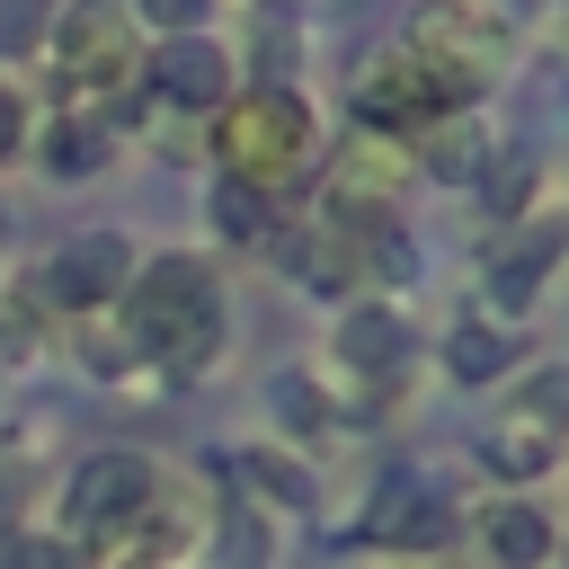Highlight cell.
Segmentation results:
<instances>
[{
    "label": "cell",
    "instance_id": "obj_1",
    "mask_svg": "<svg viewBox=\"0 0 569 569\" xmlns=\"http://www.w3.org/2000/svg\"><path fill=\"white\" fill-rule=\"evenodd\" d=\"M124 320H133V347H151L160 365L196 373V365L213 356V338H222V302H213L204 258H187V249L151 258V267L124 284Z\"/></svg>",
    "mask_w": 569,
    "mask_h": 569
},
{
    "label": "cell",
    "instance_id": "obj_2",
    "mask_svg": "<svg viewBox=\"0 0 569 569\" xmlns=\"http://www.w3.org/2000/svg\"><path fill=\"white\" fill-rule=\"evenodd\" d=\"M409 62L436 80V98L453 107V98H471L498 62H507V27H498V9H480V0H418L409 9Z\"/></svg>",
    "mask_w": 569,
    "mask_h": 569
},
{
    "label": "cell",
    "instance_id": "obj_3",
    "mask_svg": "<svg viewBox=\"0 0 569 569\" xmlns=\"http://www.w3.org/2000/svg\"><path fill=\"white\" fill-rule=\"evenodd\" d=\"M311 160V107L293 89H249L222 107V169L240 187H284Z\"/></svg>",
    "mask_w": 569,
    "mask_h": 569
},
{
    "label": "cell",
    "instance_id": "obj_4",
    "mask_svg": "<svg viewBox=\"0 0 569 569\" xmlns=\"http://www.w3.org/2000/svg\"><path fill=\"white\" fill-rule=\"evenodd\" d=\"M151 507H160V480H151L142 453H89L71 471V533H89V542L133 533Z\"/></svg>",
    "mask_w": 569,
    "mask_h": 569
},
{
    "label": "cell",
    "instance_id": "obj_5",
    "mask_svg": "<svg viewBox=\"0 0 569 569\" xmlns=\"http://www.w3.org/2000/svg\"><path fill=\"white\" fill-rule=\"evenodd\" d=\"M560 427H569V382L560 373H542V382H525L516 391V409L489 427V471H507V480H533L542 462H560Z\"/></svg>",
    "mask_w": 569,
    "mask_h": 569
},
{
    "label": "cell",
    "instance_id": "obj_6",
    "mask_svg": "<svg viewBox=\"0 0 569 569\" xmlns=\"http://www.w3.org/2000/svg\"><path fill=\"white\" fill-rule=\"evenodd\" d=\"M400 178H409V151H400L391 133L347 142V151H338V169H329V222H365V231H382V222H391Z\"/></svg>",
    "mask_w": 569,
    "mask_h": 569
},
{
    "label": "cell",
    "instance_id": "obj_7",
    "mask_svg": "<svg viewBox=\"0 0 569 569\" xmlns=\"http://www.w3.org/2000/svg\"><path fill=\"white\" fill-rule=\"evenodd\" d=\"M53 44H62V80H71V89H124V80H133V18L107 9V0L71 9Z\"/></svg>",
    "mask_w": 569,
    "mask_h": 569
},
{
    "label": "cell",
    "instance_id": "obj_8",
    "mask_svg": "<svg viewBox=\"0 0 569 569\" xmlns=\"http://www.w3.org/2000/svg\"><path fill=\"white\" fill-rule=\"evenodd\" d=\"M124 284H133V249H124L116 231H80V240H62L53 267H44V293H53L62 311H98V302H116Z\"/></svg>",
    "mask_w": 569,
    "mask_h": 569
},
{
    "label": "cell",
    "instance_id": "obj_9",
    "mask_svg": "<svg viewBox=\"0 0 569 569\" xmlns=\"http://www.w3.org/2000/svg\"><path fill=\"white\" fill-rule=\"evenodd\" d=\"M427 116H445V98H436V80H427L409 53H391V62H373V71L356 80V124H365V133H418Z\"/></svg>",
    "mask_w": 569,
    "mask_h": 569
},
{
    "label": "cell",
    "instance_id": "obj_10",
    "mask_svg": "<svg viewBox=\"0 0 569 569\" xmlns=\"http://www.w3.org/2000/svg\"><path fill=\"white\" fill-rule=\"evenodd\" d=\"M551 258H560V222H525V231H507V240L489 249V302H498V311H525V302L542 293Z\"/></svg>",
    "mask_w": 569,
    "mask_h": 569
},
{
    "label": "cell",
    "instance_id": "obj_11",
    "mask_svg": "<svg viewBox=\"0 0 569 569\" xmlns=\"http://www.w3.org/2000/svg\"><path fill=\"white\" fill-rule=\"evenodd\" d=\"M338 356L356 365V373H373V382H391L409 356H418V338H409V320L391 311V302H356L347 320H338Z\"/></svg>",
    "mask_w": 569,
    "mask_h": 569
},
{
    "label": "cell",
    "instance_id": "obj_12",
    "mask_svg": "<svg viewBox=\"0 0 569 569\" xmlns=\"http://www.w3.org/2000/svg\"><path fill=\"white\" fill-rule=\"evenodd\" d=\"M365 542H400V551H427V542H445V507L436 498H418V480H382V498L365 507V525H356Z\"/></svg>",
    "mask_w": 569,
    "mask_h": 569
},
{
    "label": "cell",
    "instance_id": "obj_13",
    "mask_svg": "<svg viewBox=\"0 0 569 569\" xmlns=\"http://www.w3.org/2000/svg\"><path fill=\"white\" fill-rule=\"evenodd\" d=\"M151 80H160V98H178V107H213V98L231 89V62H222V44L178 36V44L151 62Z\"/></svg>",
    "mask_w": 569,
    "mask_h": 569
},
{
    "label": "cell",
    "instance_id": "obj_14",
    "mask_svg": "<svg viewBox=\"0 0 569 569\" xmlns=\"http://www.w3.org/2000/svg\"><path fill=\"white\" fill-rule=\"evenodd\" d=\"M480 142H489V133H480L462 107H445V116L418 124V160H427L436 178H471V169H480Z\"/></svg>",
    "mask_w": 569,
    "mask_h": 569
},
{
    "label": "cell",
    "instance_id": "obj_15",
    "mask_svg": "<svg viewBox=\"0 0 569 569\" xmlns=\"http://www.w3.org/2000/svg\"><path fill=\"white\" fill-rule=\"evenodd\" d=\"M489 551H498V569H542V560H551V525L507 498V507L489 516Z\"/></svg>",
    "mask_w": 569,
    "mask_h": 569
},
{
    "label": "cell",
    "instance_id": "obj_16",
    "mask_svg": "<svg viewBox=\"0 0 569 569\" xmlns=\"http://www.w3.org/2000/svg\"><path fill=\"white\" fill-rule=\"evenodd\" d=\"M231 471H240L258 498H276V507H311V471H302L293 453H276V445H249Z\"/></svg>",
    "mask_w": 569,
    "mask_h": 569
},
{
    "label": "cell",
    "instance_id": "obj_17",
    "mask_svg": "<svg viewBox=\"0 0 569 569\" xmlns=\"http://www.w3.org/2000/svg\"><path fill=\"white\" fill-rule=\"evenodd\" d=\"M98 160H107V133H98V124H80V116H62V124L44 133V169H53V178H89Z\"/></svg>",
    "mask_w": 569,
    "mask_h": 569
},
{
    "label": "cell",
    "instance_id": "obj_18",
    "mask_svg": "<svg viewBox=\"0 0 569 569\" xmlns=\"http://www.w3.org/2000/svg\"><path fill=\"white\" fill-rule=\"evenodd\" d=\"M445 365H453V382H498L507 373V338L498 329H453V347H445Z\"/></svg>",
    "mask_w": 569,
    "mask_h": 569
},
{
    "label": "cell",
    "instance_id": "obj_19",
    "mask_svg": "<svg viewBox=\"0 0 569 569\" xmlns=\"http://www.w3.org/2000/svg\"><path fill=\"white\" fill-rule=\"evenodd\" d=\"M0 569H80L71 533H0Z\"/></svg>",
    "mask_w": 569,
    "mask_h": 569
},
{
    "label": "cell",
    "instance_id": "obj_20",
    "mask_svg": "<svg viewBox=\"0 0 569 569\" xmlns=\"http://www.w3.org/2000/svg\"><path fill=\"white\" fill-rule=\"evenodd\" d=\"M213 222H222L231 240H258V231H267V204H258V187L222 178V187H213Z\"/></svg>",
    "mask_w": 569,
    "mask_h": 569
},
{
    "label": "cell",
    "instance_id": "obj_21",
    "mask_svg": "<svg viewBox=\"0 0 569 569\" xmlns=\"http://www.w3.org/2000/svg\"><path fill=\"white\" fill-rule=\"evenodd\" d=\"M213 569H267V533H258L240 507H231L222 533H213Z\"/></svg>",
    "mask_w": 569,
    "mask_h": 569
},
{
    "label": "cell",
    "instance_id": "obj_22",
    "mask_svg": "<svg viewBox=\"0 0 569 569\" xmlns=\"http://www.w3.org/2000/svg\"><path fill=\"white\" fill-rule=\"evenodd\" d=\"M44 9L53 0H0V53H27L44 36Z\"/></svg>",
    "mask_w": 569,
    "mask_h": 569
},
{
    "label": "cell",
    "instance_id": "obj_23",
    "mask_svg": "<svg viewBox=\"0 0 569 569\" xmlns=\"http://www.w3.org/2000/svg\"><path fill=\"white\" fill-rule=\"evenodd\" d=\"M142 18H151V27H169V36H196L204 0H142Z\"/></svg>",
    "mask_w": 569,
    "mask_h": 569
},
{
    "label": "cell",
    "instance_id": "obj_24",
    "mask_svg": "<svg viewBox=\"0 0 569 569\" xmlns=\"http://www.w3.org/2000/svg\"><path fill=\"white\" fill-rule=\"evenodd\" d=\"M276 409H284V418H302V427H320V418H329L311 382H276Z\"/></svg>",
    "mask_w": 569,
    "mask_h": 569
},
{
    "label": "cell",
    "instance_id": "obj_25",
    "mask_svg": "<svg viewBox=\"0 0 569 569\" xmlns=\"http://www.w3.org/2000/svg\"><path fill=\"white\" fill-rule=\"evenodd\" d=\"M18 142H27V98H18V89H0V160H9Z\"/></svg>",
    "mask_w": 569,
    "mask_h": 569
},
{
    "label": "cell",
    "instance_id": "obj_26",
    "mask_svg": "<svg viewBox=\"0 0 569 569\" xmlns=\"http://www.w3.org/2000/svg\"><path fill=\"white\" fill-rule=\"evenodd\" d=\"M0 507H9V471H0Z\"/></svg>",
    "mask_w": 569,
    "mask_h": 569
}]
</instances>
